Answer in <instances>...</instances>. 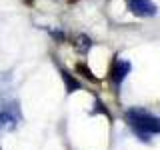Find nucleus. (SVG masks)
<instances>
[{
  "label": "nucleus",
  "mask_w": 160,
  "mask_h": 150,
  "mask_svg": "<svg viewBox=\"0 0 160 150\" xmlns=\"http://www.w3.org/2000/svg\"><path fill=\"white\" fill-rule=\"evenodd\" d=\"M130 72V64L126 62V60H122V58H118V60H114V64H112V68H110V78H112V82L118 84L122 82L124 78H126V74Z\"/></svg>",
  "instance_id": "7ed1b4c3"
},
{
  "label": "nucleus",
  "mask_w": 160,
  "mask_h": 150,
  "mask_svg": "<svg viewBox=\"0 0 160 150\" xmlns=\"http://www.w3.org/2000/svg\"><path fill=\"white\" fill-rule=\"evenodd\" d=\"M76 70H78L80 74H82L84 78H90V80H96V78H94V74H92V70H88V68H86V64H76Z\"/></svg>",
  "instance_id": "423d86ee"
},
{
  "label": "nucleus",
  "mask_w": 160,
  "mask_h": 150,
  "mask_svg": "<svg viewBox=\"0 0 160 150\" xmlns=\"http://www.w3.org/2000/svg\"><path fill=\"white\" fill-rule=\"evenodd\" d=\"M74 46H76L80 52H86V50L92 46V40H90L88 36H82V34H80V36L76 38V42H74Z\"/></svg>",
  "instance_id": "20e7f679"
},
{
  "label": "nucleus",
  "mask_w": 160,
  "mask_h": 150,
  "mask_svg": "<svg viewBox=\"0 0 160 150\" xmlns=\"http://www.w3.org/2000/svg\"><path fill=\"white\" fill-rule=\"evenodd\" d=\"M128 10L136 16H142V18H148V16H154L158 12L156 4L152 0H128Z\"/></svg>",
  "instance_id": "f03ea898"
},
{
  "label": "nucleus",
  "mask_w": 160,
  "mask_h": 150,
  "mask_svg": "<svg viewBox=\"0 0 160 150\" xmlns=\"http://www.w3.org/2000/svg\"><path fill=\"white\" fill-rule=\"evenodd\" d=\"M126 120H128L130 126L134 128V132L140 134L144 140H148L150 134H160V118L146 112V110H140V108L128 110Z\"/></svg>",
  "instance_id": "f257e3e1"
},
{
  "label": "nucleus",
  "mask_w": 160,
  "mask_h": 150,
  "mask_svg": "<svg viewBox=\"0 0 160 150\" xmlns=\"http://www.w3.org/2000/svg\"><path fill=\"white\" fill-rule=\"evenodd\" d=\"M62 78H64V82H66L68 92H72V90H78V88H80V84L76 82V80H72V78H70V74L66 72V70H62Z\"/></svg>",
  "instance_id": "39448f33"
}]
</instances>
